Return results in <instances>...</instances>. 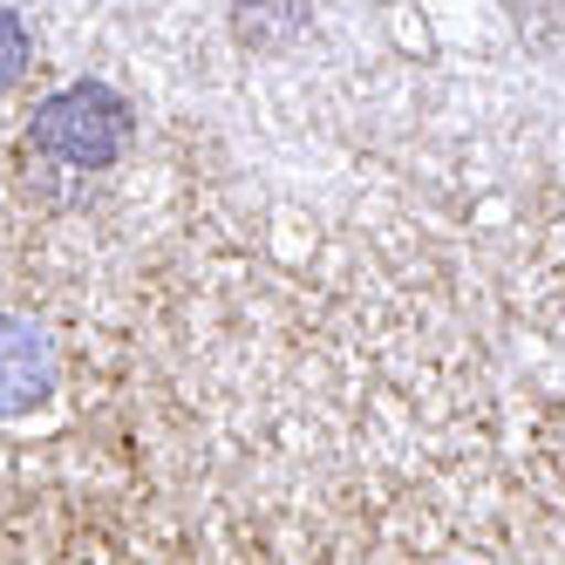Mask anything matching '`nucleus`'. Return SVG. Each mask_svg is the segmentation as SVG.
I'll return each instance as SVG.
<instances>
[{
  "instance_id": "nucleus-1",
  "label": "nucleus",
  "mask_w": 565,
  "mask_h": 565,
  "mask_svg": "<svg viewBox=\"0 0 565 565\" xmlns=\"http://www.w3.org/2000/svg\"><path fill=\"white\" fill-rule=\"evenodd\" d=\"M124 143H130V109L103 83H75V89H62V96H49L42 109H34V150L62 157V164H75V171L116 164Z\"/></svg>"
},
{
  "instance_id": "nucleus-2",
  "label": "nucleus",
  "mask_w": 565,
  "mask_h": 565,
  "mask_svg": "<svg viewBox=\"0 0 565 565\" xmlns=\"http://www.w3.org/2000/svg\"><path fill=\"white\" fill-rule=\"evenodd\" d=\"M55 395V341L34 320H0V416H28Z\"/></svg>"
},
{
  "instance_id": "nucleus-3",
  "label": "nucleus",
  "mask_w": 565,
  "mask_h": 565,
  "mask_svg": "<svg viewBox=\"0 0 565 565\" xmlns=\"http://www.w3.org/2000/svg\"><path fill=\"white\" fill-rule=\"evenodd\" d=\"M21 68H28V28H21L8 8H0V89H14Z\"/></svg>"
}]
</instances>
